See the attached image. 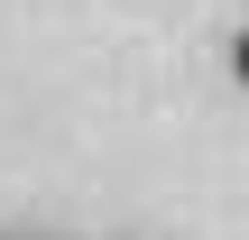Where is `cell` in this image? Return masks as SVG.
Wrapping results in <instances>:
<instances>
[{"label":"cell","mask_w":249,"mask_h":240,"mask_svg":"<svg viewBox=\"0 0 249 240\" xmlns=\"http://www.w3.org/2000/svg\"><path fill=\"white\" fill-rule=\"evenodd\" d=\"M240 83H249V37H240Z\"/></svg>","instance_id":"6da1fadb"}]
</instances>
